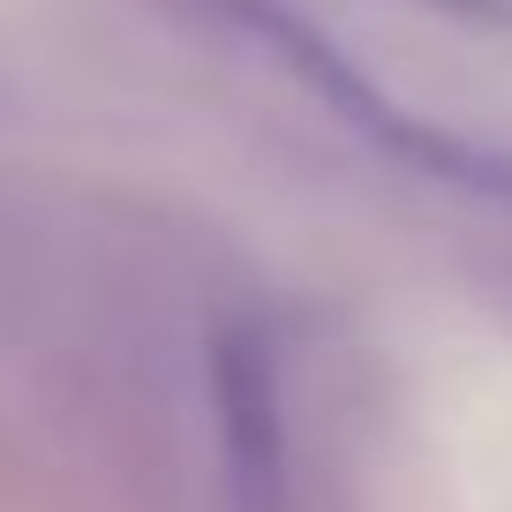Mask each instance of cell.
<instances>
[{
  "mask_svg": "<svg viewBox=\"0 0 512 512\" xmlns=\"http://www.w3.org/2000/svg\"><path fill=\"white\" fill-rule=\"evenodd\" d=\"M249 31L264 38V46H272L287 68H302L309 91H317L324 106H339L354 128H369V136H377V151H392V159H407L415 174L452 181V189L490 196V204L512 211V159H505V151L467 144V136H452V128L415 121L407 106H392V98H384L377 83H369L362 68H354L309 16H294V8H279V0H249Z\"/></svg>",
  "mask_w": 512,
  "mask_h": 512,
  "instance_id": "cell-1",
  "label": "cell"
},
{
  "mask_svg": "<svg viewBox=\"0 0 512 512\" xmlns=\"http://www.w3.org/2000/svg\"><path fill=\"white\" fill-rule=\"evenodd\" d=\"M211 407H219V460L234 512H294V452H287V392L279 347L264 324H226L211 347Z\"/></svg>",
  "mask_w": 512,
  "mask_h": 512,
  "instance_id": "cell-2",
  "label": "cell"
}]
</instances>
